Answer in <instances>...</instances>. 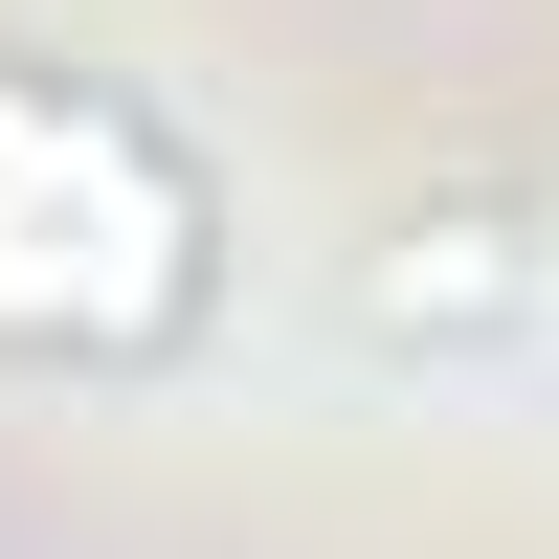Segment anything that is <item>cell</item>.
Instances as JSON below:
<instances>
[{
	"label": "cell",
	"instance_id": "6da1fadb",
	"mask_svg": "<svg viewBox=\"0 0 559 559\" xmlns=\"http://www.w3.org/2000/svg\"><path fill=\"white\" fill-rule=\"evenodd\" d=\"M336 313H358L381 358H515L537 313H559V247H537L515 202H403L381 247L336 269Z\"/></svg>",
	"mask_w": 559,
	"mask_h": 559
}]
</instances>
